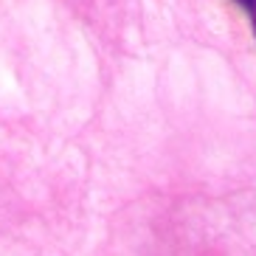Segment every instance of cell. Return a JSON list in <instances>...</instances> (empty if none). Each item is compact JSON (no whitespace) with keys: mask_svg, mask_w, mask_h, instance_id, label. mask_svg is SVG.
Returning a JSON list of instances; mask_svg holds the SVG:
<instances>
[{"mask_svg":"<svg viewBox=\"0 0 256 256\" xmlns=\"http://www.w3.org/2000/svg\"><path fill=\"white\" fill-rule=\"evenodd\" d=\"M236 3H240V6L250 14V20H256V0H236Z\"/></svg>","mask_w":256,"mask_h":256,"instance_id":"obj_1","label":"cell"}]
</instances>
